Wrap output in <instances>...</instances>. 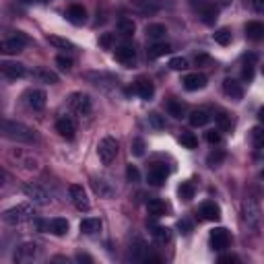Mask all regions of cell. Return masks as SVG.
Segmentation results:
<instances>
[{
    "mask_svg": "<svg viewBox=\"0 0 264 264\" xmlns=\"http://www.w3.org/2000/svg\"><path fill=\"white\" fill-rule=\"evenodd\" d=\"M2 132L6 139H11L15 143H35V132L29 126L21 122H13V120H4L2 124Z\"/></svg>",
    "mask_w": 264,
    "mask_h": 264,
    "instance_id": "obj_1",
    "label": "cell"
},
{
    "mask_svg": "<svg viewBox=\"0 0 264 264\" xmlns=\"http://www.w3.org/2000/svg\"><path fill=\"white\" fill-rule=\"evenodd\" d=\"M2 219L8 223V225H21L25 221H31L33 219V209L29 204H17V207L4 211Z\"/></svg>",
    "mask_w": 264,
    "mask_h": 264,
    "instance_id": "obj_2",
    "label": "cell"
},
{
    "mask_svg": "<svg viewBox=\"0 0 264 264\" xmlns=\"http://www.w3.org/2000/svg\"><path fill=\"white\" fill-rule=\"evenodd\" d=\"M97 155H99L103 165H110L116 159V155H118V141L114 136H103L99 144H97Z\"/></svg>",
    "mask_w": 264,
    "mask_h": 264,
    "instance_id": "obj_3",
    "label": "cell"
},
{
    "mask_svg": "<svg viewBox=\"0 0 264 264\" xmlns=\"http://www.w3.org/2000/svg\"><path fill=\"white\" fill-rule=\"evenodd\" d=\"M243 219H246L248 227L260 229V225H262V211L256 204V200H252V198L243 200Z\"/></svg>",
    "mask_w": 264,
    "mask_h": 264,
    "instance_id": "obj_4",
    "label": "cell"
},
{
    "mask_svg": "<svg viewBox=\"0 0 264 264\" xmlns=\"http://www.w3.org/2000/svg\"><path fill=\"white\" fill-rule=\"evenodd\" d=\"M25 44H27V35L21 33V31H17L13 37H8V40L2 42L0 50H2L4 54H19L25 48Z\"/></svg>",
    "mask_w": 264,
    "mask_h": 264,
    "instance_id": "obj_5",
    "label": "cell"
},
{
    "mask_svg": "<svg viewBox=\"0 0 264 264\" xmlns=\"http://www.w3.org/2000/svg\"><path fill=\"white\" fill-rule=\"evenodd\" d=\"M68 194H71L72 204H74V207L79 209V211H89L91 202H89V198H87V192H85L83 186H79V184H72L71 188H68Z\"/></svg>",
    "mask_w": 264,
    "mask_h": 264,
    "instance_id": "obj_6",
    "label": "cell"
},
{
    "mask_svg": "<svg viewBox=\"0 0 264 264\" xmlns=\"http://www.w3.org/2000/svg\"><path fill=\"white\" fill-rule=\"evenodd\" d=\"M68 103H71V107L76 114H81V116H89L91 114V99H89V95L72 93L71 99H68Z\"/></svg>",
    "mask_w": 264,
    "mask_h": 264,
    "instance_id": "obj_7",
    "label": "cell"
},
{
    "mask_svg": "<svg viewBox=\"0 0 264 264\" xmlns=\"http://www.w3.org/2000/svg\"><path fill=\"white\" fill-rule=\"evenodd\" d=\"M168 175H169V169L165 168L163 163H153L149 171H146V180H149V184L153 186H161L165 184V180H168Z\"/></svg>",
    "mask_w": 264,
    "mask_h": 264,
    "instance_id": "obj_8",
    "label": "cell"
},
{
    "mask_svg": "<svg viewBox=\"0 0 264 264\" xmlns=\"http://www.w3.org/2000/svg\"><path fill=\"white\" fill-rule=\"evenodd\" d=\"M231 243V236L225 227H215L211 231V246L213 250H225Z\"/></svg>",
    "mask_w": 264,
    "mask_h": 264,
    "instance_id": "obj_9",
    "label": "cell"
},
{
    "mask_svg": "<svg viewBox=\"0 0 264 264\" xmlns=\"http://www.w3.org/2000/svg\"><path fill=\"white\" fill-rule=\"evenodd\" d=\"M46 99H48L46 91H42V89H29L25 93V101H27V105L31 107V110H44Z\"/></svg>",
    "mask_w": 264,
    "mask_h": 264,
    "instance_id": "obj_10",
    "label": "cell"
},
{
    "mask_svg": "<svg viewBox=\"0 0 264 264\" xmlns=\"http://www.w3.org/2000/svg\"><path fill=\"white\" fill-rule=\"evenodd\" d=\"M23 192H25V196L31 200V202H35V204H48V194L40 188V186H35V184H25L23 186Z\"/></svg>",
    "mask_w": 264,
    "mask_h": 264,
    "instance_id": "obj_11",
    "label": "cell"
},
{
    "mask_svg": "<svg viewBox=\"0 0 264 264\" xmlns=\"http://www.w3.org/2000/svg\"><path fill=\"white\" fill-rule=\"evenodd\" d=\"M56 132L62 136V139H74V132H76V124L72 118H68V116H64V118H60L56 122Z\"/></svg>",
    "mask_w": 264,
    "mask_h": 264,
    "instance_id": "obj_12",
    "label": "cell"
},
{
    "mask_svg": "<svg viewBox=\"0 0 264 264\" xmlns=\"http://www.w3.org/2000/svg\"><path fill=\"white\" fill-rule=\"evenodd\" d=\"M184 87L188 91H198V89H204L207 87V76H204L202 72H190L184 76Z\"/></svg>",
    "mask_w": 264,
    "mask_h": 264,
    "instance_id": "obj_13",
    "label": "cell"
},
{
    "mask_svg": "<svg viewBox=\"0 0 264 264\" xmlns=\"http://www.w3.org/2000/svg\"><path fill=\"white\" fill-rule=\"evenodd\" d=\"M116 58H118L122 64L130 66L136 60V52H134V48L130 44H120L118 48H116Z\"/></svg>",
    "mask_w": 264,
    "mask_h": 264,
    "instance_id": "obj_14",
    "label": "cell"
},
{
    "mask_svg": "<svg viewBox=\"0 0 264 264\" xmlns=\"http://www.w3.org/2000/svg\"><path fill=\"white\" fill-rule=\"evenodd\" d=\"M198 213H200V217L204 221H219L221 219V209L215 202H211V200L209 202H202Z\"/></svg>",
    "mask_w": 264,
    "mask_h": 264,
    "instance_id": "obj_15",
    "label": "cell"
},
{
    "mask_svg": "<svg viewBox=\"0 0 264 264\" xmlns=\"http://www.w3.org/2000/svg\"><path fill=\"white\" fill-rule=\"evenodd\" d=\"M246 37L252 42H262L264 40V23L260 21H250L246 25Z\"/></svg>",
    "mask_w": 264,
    "mask_h": 264,
    "instance_id": "obj_16",
    "label": "cell"
},
{
    "mask_svg": "<svg viewBox=\"0 0 264 264\" xmlns=\"http://www.w3.org/2000/svg\"><path fill=\"white\" fill-rule=\"evenodd\" d=\"M2 74L8 76V79H21L25 74V66L19 64V62H2Z\"/></svg>",
    "mask_w": 264,
    "mask_h": 264,
    "instance_id": "obj_17",
    "label": "cell"
},
{
    "mask_svg": "<svg viewBox=\"0 0 264 264\" xmlns=\"http://www.w3.org/2000/svg\"><path fill=\"white\" fill-rule=\"evenodd\" d=\"M66 17H68V21L71 23L81 25V23H85V19H87V11L81 4H71L68 6V11H66Z\"/></svg>",
    "mask_w": 264,
    "mask_h": 264,
    "instance_id": "obj_18",
    "label": "cell"
},
{
    "mask_svg": "<svg viewBox=\"0 0 264 264\" xmlns=\"http://www.w3.org/2000/svg\"><path fill=\"white\" fill-rule=\"evenodd\" d=\"M165 33H168V29H165V25H161V23L146 25V37L153 40V42H163L165 40Z\"/></svg>",
    "mask_w": 264,
    "mask_h": 264,
    "instance_id": "obj_19",
    "label": "cell"
},
{
    "mask_svg": "<svg viewBox=\"0 0 264 264\" xmlns=\"http://www.w3.org/2000/svg\"><path fill=\"white\" fill-rule=\"evenodd\" d=\"M134 91L139 93L143 99H151L153 93H155V87H153V83L149 79H139L136 85H134Z\"/></svg>",
    "mask_w": 264,
    "mask_h": 264,
    "instance_id": "obj_20",
    "label": "cell"
},
{
    "mask_svg": "<svg viewBox=\"0 0 264 264\" xmlns=\"http://www.w3.org/2000/svg\"><path fill=\"white\" fill-rule=\"evenodd\" d=\"M223 91L227 93L231 99H241V95H243L241 85H240L238 81H233V79H225V83H223Z\"/></svg>",
    "mask_w": 264,
    "mask_h": 264,
    "instance_id": "obj_21",
    "label": "cell"
},
{
    "mask_svg": "<svg viewBox=\"0 0 264 264\" xmlns=\"http://www.w3.org/2000/svg\"><path fill=\"white\" fill-rule=\"evenodd\" d=\"M217 15H219V8L215 6L213 2L204 4V6L200 8V17H202V23H204V25H213L215 21H217Z\"/></svg>",
    "mask_w": 264,
    "mask_h": 264,
    "instance_id": "obj_22",
    "label": "cell"
},
{
    "mask_svg": "<svg viewBox=\"0 0 264 264\" xmlns=\"http://www.w3.org/2000/svg\"><path fill=\"white\" fill-rule=\"evenodd\" d=\"M8 157H11V159H19V161H23L25 163V169L27 171H37V169H40V163H37V159L35 157H25V155L21 153V151H11V153H8Z\"/></svg>",
    "mask_w": 264,
    "mask_h": 264,
    "instance_id": "obj_23",
    "label": "cell"
},
{
    "mask_svg": "<svg viewBox=\"0 0 264 264\" xmlns=\"http://www.w3.org/2000/svg\"><path fill=\"white\" fill-rule=\"evenodd\" d=\"M101 229V221L95 219V217H87L81 221V231L85 233V236H95L97 231Z\"/></svg>",
    "mask_w": 264,
    "mask_h": 264,
    "instance_id": "obj_24",
    "label": "cell"
},
{
    "mask_svg": "<svg viewBox=\"0 0 264 264\" xmlns=\"http://www.w3.org/2000/svg\"><path fill=\"white\" fill-rule=\"evenodd\" d=\"M48 229H50L54 236H66L68 233V221L62 219V217H56V219H52L50 223H48Z\"/></svg>",
    "mask_w": 264,
    "mask_h": 264,
    "instance_id": "obj_25",
    "label": "cell"
},
{
    "mask_svg": "<svg viewBox=\"0 0 264 264\" xmlns=\"http://www.w3.org/2000/svg\"><path fill=\"white\" fill-rule=\"evenodd\" d=\"M146 211H149V215H153V217H163L165 211H168V207H165L163 200L151 198L149 202H146Z\"/></svg>",
    "mask_w": 264,
    "mask_h": 264,
    "instance_id": "obj_26",
    "label": "cell"
},
{
    "mask_svg": "<svg viewBox=\"0 0 264 264\" xmlns=\"http://www.w3.org/2000/svg\"><path fill=\"white\" fill-rule=\"evenodd\" d=\"M169 52H171V46L165 44V42H155V44L149 46V58H161Z\"/></svg>",
    "mask_w": 264,
    "mask_h": 264,
    "instance_id": "obj_27",
    "label": "cell"
},
{
    "mask_svg": "<svg viewBox=\"0 0 264 264\" xmlns=\"http://www.w3.org/2000/svg\"><path fill=\"white\" fill-rule=\"evenodd\" d=\"M134 21L132 19H128V17H122L120 21H118V31L124 35V37H132L134 35Z\"/></svg>",
    "mask_w": 264,
    "mask_h": 264,
    "instance_id": "obj_28",
    "label": "cell"
},
{
    "mask_svg": "<svg viewBox=\"0 0 264 264\" xmlns=\"http://www.w3.org/2000/svg\"><path fill=\"white\" fill-rule=\"evenodd\" d=\"M209 120H211V116H209V112H204V110H194L190 114V124L196 126V128H198V126H204Z\"/></svg>",
    "mask_w": 264,
    "mask_h": 264,
    "instance_id": "obj_29",
    "label": "cell"
},
{
    "mask_svg": "<svg viewBox=\"0 0 264 264\" xmlns=\"http://www.w3.org/2000/svg\"><path fill=\"white\" fill-rule=\"evenodd\" d=\"M33 76H37L40 81L50 83V85L58 83V74H56V72H52V71H48V68H37V71L33 72Z\"/></svg>",
    "mask_w": 264,
    "mask_h": 264,
    "instance_id": "obj_30",
    "label": "cell"
},
{
    "mask_svg": "<svg viewBox=\"0 0 264 264\" xmlns=\"http://www.w3.org/2000/svg\"><path fill=\"white\" fill-rule=\"evenodd\" d=\"M180 143L186 146V149H196V146H198V139L194 136V132H188V130H182Z\"/></svg>",
    "mask_w": 264,
    "mask_h": 264,
    "instance_id": "obj_31",
    "label": "cell"
},
{
    "mask_svg": "<svg viewBox=\"0 0 264 264\" xmlns=\"http://www.w3.org/2000/svg\"><path fill=\"white\" fill-rule=\"evenodd\" d=\"M178 194L182 200H192L194 198V184L192 182H182L180 188H178Z\"/></svg>",
    "mask_w": 264,
    "mask_h": 264,
    "instance_id": "obj_32",
    "label": "cell"
},
{
    "mask_svg": "<svg viewBox=\"0 0 264 264\" xmlns=\"http://www.w3.org/2000/svg\"><path fill=\"white\" fill-rule=\"evenodd\" d=\"M168 112H169V116H173V118H182L184 116V103L178 101V99H169L168 101Z\"/></svg>",
    "mask_w": 264,
    "mask_h": 264,
    "instance_id": "obj_33",
    "label": "cell"
},
{
    "mask_svg": "<svg viewBox=\"0 0 264 264\" xmlns=\"http://www.w3.org/2000/svg\"><path fill=\"white\" fill-rule=\"evenodd\" d=\"M213 37H215V42H217L219 46H227L231 42V31H229L227 27H221L219 31H215Z\"/></svg>",
    "mask_w": 264,
    "mask_h": 264,
    "instance_id": "obj_34",
    "label": "cell"
},
{
    "mask_svg": "<svg viewBox=\"0 0 264 264\" xmlns=\"http://www.w3.org/2000/svg\"><path fill=\"white\" fill-rule=\"evenodd\" d=\"M48 42H50L54 48H58V50H72V44L68 42V40L58 37V35H48Z\"/></svg>",
    "mask_w": 264,
    "mask_h": 264,
    "instance_id": "obj_35",
    "label": "cell"
},
{
    "mask_svg": "<svg viewBox=\"0 0 264 264\" xmlns=\"http://www.w3.org/2000/svg\"><path fill=\"white\" fill-rule=\"evenodd\" d=\"M153 236H155V240H157V241L168 243L171 240V229H168V227H155Z\"/></svg>",
    "mask_w": 264,
    "mask_h": 264,
    "instance_id": "obj_36",
    "label": "cell"
},
{
    "mask_svg": "<svg viewBox=\"0 0 264 264\" xmlns=\"http://www.w3.org/2000/svg\"><path fill=\"white\" fill-rule=\"evenodd\" d=\"M252 141L258 149H264V126H256L252 128Z\"/></svg>",
    "mask_w": 264,
    "mask_h": 264,
    "instance_id": "obj_37",
    "label": "cell"
},
{
    "mask_svg": "<svg viewBox=\"0 0 264 264\" xmlns=\"http://www.w3.org/2000/svg\"><path fill=\"white\" fill-rule=\"evenodd\" d=\"M215 122H217L223 130H229V128H231V116H229V114H225V112L215 114Z\"/></svg>",
    "mask_w": 264,
    "mask_h": 264,
    "instance_id": "obj_38",
    "label": "cell"
},
{
    "mask_svg": "<svg viewBox=\"0 0 264 264\" xmlns=\"http://www.w3.org/2000/svg\"><path fill=\"white\" fill-rule=\"evenodd\" d=\"M144 149H146V144L143 139H134L132 144H130V153L134 155V157H143L144 155Z\"/></svg>",
    "mask_w": 264,
    "mask_h": 264,
    "instance_id": "obj_39",
    "label": "cell"
},
{
    "mask_svg": "<svg viewBox=\"0 0 264 264\" xmlns=\"http://www.w3.org/2000/svg\"><path fill=\"white\" fill-rule=\"evenodd\" d=\"M223 159H225V153H223L221 149L213 151V153L209 155V157H207V161H209L211 168H217V165H221V163H223Z\"/></svg>",
    "mask_w": 264,
    "mask_h": 264,
    "instance_id": "obj_40",
    "label": "cell"
},
{
    "mask_svg": "<svg viewBox=\"0 0 264 264\" xmlns=\"http://www.w3.org/2000/svg\"><path fill=\"white\" fill-rule=\"evenodd\" d=\"M169 68H171V71H186V68H188V60L182 58V56L171 58V60H169Z\"/></svg>",
    "mask_w": 264,
    "mask_h": 264,
    "instance_id": "obj_41",
    "label": "cell"
},
{
    "mask_svg": "<svg viewBox=\"0 0 264 264\" xmlns=\"http://www.w3.org/2000/svg\"><path fill=\"white\" fill-rule=\"evenodd\" d=\"M149 124L153 126V128H157V130L165 128V120L161 118V116H159L157 112H153V114H149Z\"/></svg>",
    "mask_w": 264,
    "mask_h": 264,
    "instance_id": "obj_42",
    "label": "cell"
},
{
    "mask_svg": "<svg viewBox=\"0 0 264 264\" xmlns=\"http://www.w3.org/2000/svg\"><path fill=\"white\" fill-rule=\"evenodd\" d=\"M126 178H128V182H132V184L141 182V173H139V169H136V165H128V168H126Z\"/></svg>",
    "mask_w": 264,
    "mask_h": 264,
    "instance_id": "obj_43",
    "label": "cell"
},
{
    "mask_svg": "<svg viewBox=\"0 0 264 264\" xmlns=\"http://www.w3.org/2000/svg\"><path fill=\"white\" fill-rule=\"evenodd\" d=\"M241 79L243 81H252L254 79V64H250V62H246L243 64V71H241Z\"/></svg>",
    "mask_w": 264,
    "mask_h": 264,
    "instance_id": "obj_44",
    "label": "cell"
},
{
    "mask_svg": "<svg viewBox=\"0 0 264 264\" xmlns=\"http://www.w3.org/2000/svg\"><path fill=\"white\" fill-rule=\"evenodd\" d=\"M178 229H180L182 236H188V233L192 231V223H190L188 219H180V221H178Z\"/></svg>",
    "mask_w": 264,
    "mask_h": 264,
    "instance_id": "obj_45",
    "label": "cell"
},
{
    "mask_svg": "<svg viewBox=\"0 0 264 264\" xmlns=\"http://www.w3.org/2000/svg\"><path fill=\"white\" fill-rule=\"evenodd\" d=\"M56 64L60 66L62 71H68V68L72 66V60H71V58H66V56H58V58H56Z\"/></svg>",
    "mask_w": 264,
    "mask_h": 264,
    "instance_id": "obj_46",
    "label": "cell"
},
{
    "mask_svg": "<svg viewBox=\"0 0 264 264\" xmlns=\"http://www.w3.org/2000/svg\"><path fill=\"white\" fill-rule=\"evenodd\" d=\"M207 141H209L211 144H219V143H221V132H219V130H209V132H207Z\"/></svg>",
    "mask_w": 264,
    "mask_h": 264,
    "instance_id": "obj_47",
    "label": "cell"
},
{
    "mask_svg": "<svg viewBox=\"0 0 264 264\" xmlns=\"http://www.w3.org/2000/svg\"><path fill=\"white\" fill-rule=\"evenodd\" d=\"M112 40H114V35H112V33H103V35H101V40H99V44H101L103 48H110V46H112Z\"/></svg>",
    "mask_w": 264,
    "mask_h": 264,
    "instance_id": "obj_48",
    "label": "cell"
},
{
    "mask_svg": "<svg viewBox=\"0 0 264 264\" xmlns=\"http://www.w3.org/2000/svg\"><path fill=\"white\" fill-rule=\"evenodd\" d=\"M254 8L258 13H264V0H254Z\"/></svg>",
    "mask_w": 264,
    "mask_h": 264,
    "instance_id": "obj_49",
    "label": "cell"
},
{
    "mask_svg": "<svg viewBox=\"0 0 264 264\" xmlns=\"http://www.w3.org/2000/svg\"><path fill=\"white\" fill-rule=\"evenodd\" d=\"M76 260H79V262H93V258L89 256V254H79V256H76Z\"/></svg>",
    "mask_w": 264,
    "mask_h": 264,
    "instance_id": "obj_50",
    "label": "cell"
},
{
    "mask_svg": "<svg viewBox=\"0 0 264 264\" xmlns=\"http://www.w3.org/2000/svg\"><path fill=\"white\" fill-rule=\"evenodd\" d=\"M209 62V56H204V54H198L196 56V64L200 66V64H207Z\"/></svg>",
    "mask_w": 264,
    "mask_h": 264,
    "instance_id": "obj_51",
    "label": "cell"
},
{
    "mask_svg": "<svg viewBox=\"0 0 264 264\" xmlns=\"http://www.w3.org/2000/svg\"><path fill=\"white\" fill-rule=\"evenodd\" d=\"M219 262H238V258L236 256H221Z\"/></svg>",
    "mask_w": 264,
    "mask_h": 264,
    "instance_id": "obj_52",
    "label": "cell"
},
{
    "mask_svg": "<svg viewBox=\"0 0 264 264\" xmlns=\"http://www.w3.org/2000/svg\"><path fill=\"white\" fill-rule=\"evenodd\" d=\"M258 120H260V124L264 126V107H262V110L258 112Z\"/></svg>",
    "mask_w": 264,
    "mask_h": 264,
    "instance_id": "obj_53",
    "label": "cell"
},
{
    "mask_svg": "<svg viewBox=\"0 0 264 264\" xmlns=\"http://www.w3.org/2000/svg\"><path fill=\"white\" fill-rule=\"evenodd\" d=\"M262 72H264V66H262Z\"/></svg>",
    "mask_w": 264,
    "mask_h": 264,
    "instance_id": "obj_54",
    "label": "cell"
},
{
    "mask_svg": "<svg viewBox=\"0 0 264 264\" xmlns=\"http://www.w3.org/2000/svg\"><path fill=\"white\" fill-rule=\"evenodd\" d=\"M252 2H254V0H252Z\"/></svg>",
    "mask_w": 264,
    "mask_h": 264,
    "instance_id": "obj_55",
    "label": "cell"
},
{
    "mask_svg": "<svg viewBox=\"0 0 264 264\" xmlns=\"http://www.w3.org/2000/svg\"><path fill=\"white\" fill-rule=\"evenodd\" d=\"M27 2H29V0H27Z\"/></svg>",
    "mask_w": 264,
    "mask_h": 264,
    "instance_id": "obj_56",
    "label": "cell"
}]
</instances>
